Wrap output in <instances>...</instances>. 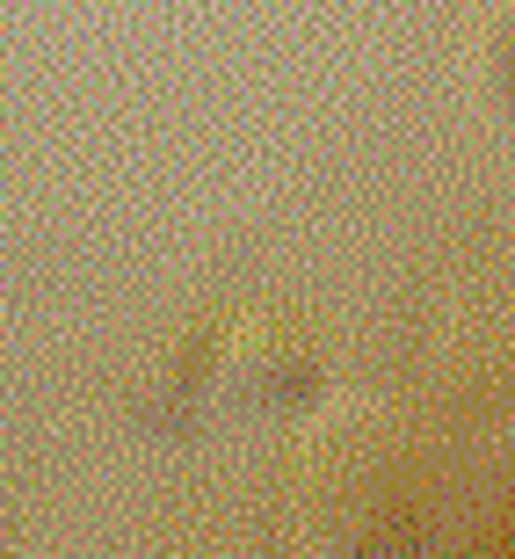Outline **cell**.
Listing matches in <instances>:
<instances>
[{
    "mask_svg": "<svg viewBox=\"0 0 515 559\" xmlns=\"http://www.w3.org/2000/svg\"><path fill=\"white\" fill-rule=\"evenodd\" d=\"M487 73L515 103V0H494V15H487Z\"/></svg>",
    "mask_w": 515,
    "mask_h": 559,
    "instance_id": "obj_1",
    "label": "cell"
}]
</instances>
